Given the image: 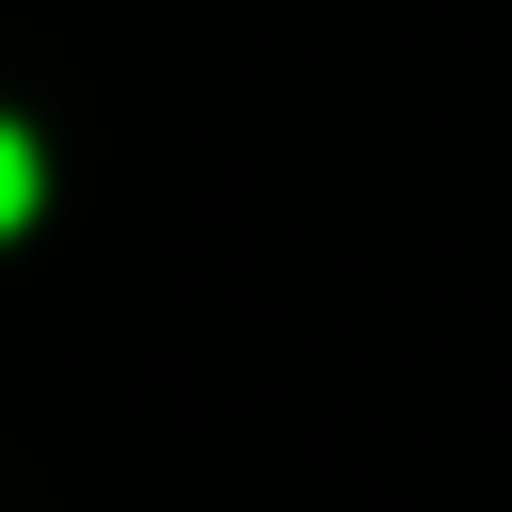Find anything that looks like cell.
Returning <instances> with one entry per match:
<instances>
[{"label": "cell", "instance_id": "1", "mask_svg": "<svg viewBox=\"0 0 512 512\" xmlns=\"http://www.w3.org/2000/svg\"><path fill=\"white\" fill-rule=\"evenodd\" d=\"M32 224V128H0V240Z\"/></svg>", "mask_w": 512, "mask_h": 512}]
</instances>
